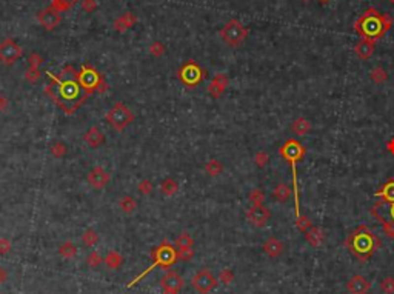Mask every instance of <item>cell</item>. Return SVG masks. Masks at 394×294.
I'll return each mask as SVG.
<instances>
[{
    "label": "cell",
    "instance_id": "8d00e7d4",
    "mask_svg": "<svg viewBox=\"0 0 394 294\" xmlns=\"http://www.w3.org/2000/svg\"><path fill=\"white\" fill-rule=\"evenodd\" d=\"M266 162H268V156H266L265 152H259V154L256 156V163L259 165V167H265Z\"/></svg>",
    "mask_w": 394,
    "mask_h": 294
},
{
    "label": "cell",
    "instance_id": "83f0119b",
    "mask_svg": "<svg viewBox=\"0 0 394 294\" xmlns=\"http://www.w3.org/2000/svg\"><path fill=\"white\" fill-rule=\"evenodd\" d=\"M51 6H54L57 11H67V9H70L72 5H75L79 2V0H51Z\"/></svg>",
    "mask_w": 394,
    "mask_h": 294
},
{
    "label": "cell",
    "instance_id": "2e32d148",
    "mask_svg": "<svg viewBox=\"0 0 394 294\" xmlns=\"http://www.w3.org/2000/svg\"><path fill=\"white\" fill-rule=\"evenodd\" d=\"M370 288H371V284L360 274L353 276L347 282V290L351 294H366L368 291H370Z\"/></svg>",
    "mask_w": 394,
    "mask_h": 294
},
{
    "label": "cell",
    "instance_id": "4dcf8cb0",
    "mask_svg": "<svg viewBox=\"0 0 394 294\" xmlns=\"http://www.w3.org/2000/svg\"><path fill=\"white\" fill-rule=\"evenodd\" d=\"M263 199H265V196H263L262 189H254L252 193L250 194V200L252 202V205H262Z\"/></svg>",
    "mask_w": 394,
    "mask_h": 294
},
{
    "label": "cell",
    "instance_id": "6da1fadb",
    "mask_svg": "<svg viewBox=\"0 0 394 294\" xmlns=\"http://www.w3.org/2000/svg\"><path fill=\"white\" fill-rule=\"evenodd\" d=\"M49 77L51 83L46 86V93L67 114H74L90 96L80 85L79 73L71 65L65 67L57 75L49 74Z\"/></svg>",
    "mask_w": 394,
    "mask_h": 294
},
{
    "label": "cell",
    "instance_id": "e0dca14e",
    "mask_svg": "<svg viewBox=\"0 0 394 294\" xmlns=\"http://www.w3.org/2000/svg\"><path fill=\"white\" fill-rule=\"evenodd\" d=\"M176 262V251L167 244L157 248L156 251V262L154 265H162V266H170L171 263Z\"/></svg>",
    "mask_w": 394,
    "mask_h": 294
},
{
    "label": "cell",
    "instance_id": "5b68a950",
    "mask_svg": "<svg viewBox=\"0 0 394 294\" xmlns=\"http://www.w3.org/2000/svg\"><path fill=\"white\" fill-rule=\"evenodd\" d=\"M219 34H220L222 40L226 45H230V46H240V45L245 42L247 37H248V30L244 27L242 23H240V20L231 19V20H228L223 25V28L220 30Z\"/></svg>",
    "mask_w": 394,
    "mask_h": 294
},
{
    "label": "cell",
    "instance_id": "7c38bea8",
    "mask_svg": "<svg viewBox=\"0 0 394 294\" xmlns=\"http://www.w3.org/2000/svg\"><path fill=\"white\" fill-rule=\"evenodd\" d=\"M279 152H281V156L287 162H291V160L299 162L305 156V148L300 142H297L296 139H289L282 145V148L279 149Z\"/></svg>",
    "mask_w": 394,
    "mask_h": 294
},
{
    "label": "cell",
    "instance_id": "f1b7e54d",
    "mask_svg": "<svg viewBox=\"0 0 394 294\" xmlns=\"http://www.w3.org/2000/svg\"><path fill=\"white\" fill-rule=\"evenodd\" d=\"M379 288H380V291H384L385 294H394V277H391V276L385 277L382 282H380Z\"/></svg>",
    "mask_w": 394,
    "mask_h": 294
},
{
    "label": "cell",
    "instance_id": "d6a6232c",
    "mask_svg": "<svg viewBox=\"0 0 394 294\" xmlns=\"http://www.w3.org/2000/svg\"><path fill=\"white\" fill-rule=\"evenodd\" d=\"M120 207H122V210H123L125 213H131V211L136 208V203H134V200L130 199V197H123V200L120 202Z\"/></svg>",
    "mask_w": 394,
    "mask_h": 294
},
{
    "label": "cell",
    "instance_id": "ee69618b",
    "mask_svg": "<svg viewBox=\"0 0 394 294\" xmlns=\"http://www.w3.org/2000/svg\"><path fill=\"white\" fill-rule=\"evenodd\" d=\"M321 2H328V0H321Z\"/></svg>",
    "mask_w": 394,
    "mask_h": 294
},
{
    "label": "cell",
    "instance_id": "836d02e7",
    "mask_svg": "<svg viewBox=\"0 0 394 294\" xmlns=\"http://www.w3.org/2000/svg\"><path fill=\"white\" fill-rule=\"evenodd\" d=\"M162 189H163V193H167V194H173L174 191L177 189V185L173 182V181H165L162 184Z\"/></svg>",
    "mask_w": 394,
    "mask_h": 294
},
{
    "label": "cell",
    "instance_id": "277c9868",
    "mask_svg": "<svg viewBox=\"0 0 394 294\" xmlns=\"http://www.w3.org/2000/svg\"><path fill=\"white\" fill-rule=\"evenodd\" d=\"M345 247L351 251L356 259L363 263L373 257L376 250L380 247V240L371 229H368L365 225H360L347 237Z\"/></svg>",
    "mask_w": 394,
    "mask_h": 294
},
{
    "label": "cell",
    "instance_id": "b9f144b4",
    "mask_svg": "<svg viewBox=\"0 0 394 294\" xmlns=\"http://www.w3.org/2000/svg\"><path fill=\"white\" fill-rule=\"evenodd\" d=\"M387 148H388V151H390V152H393V154H394V139H393V140H390L388 145H387Z\"/></svg>",
    "mask_w": 394,
    "mask_h": 294
},
{
    "label": "cell",
    "instance_id": "d590c367",
    "mask_svg": "<svg viewBox=\"0 0 394 294\" xmlns=\"http://www.w3.org/2000/svg\"><path fill=\"white\" fill-rule=\"evenodd\" d=\"M163 51H165V48H163V45L159 43V42H154V43L151 45V53H152V54L160 56V54H163Z\"/></svg>",
    "mask_w": 394,
    "mask_h": 294
},
{
    "label": "cell",
    "instance_id": "3957f363",
    "mask_svg": "<svg viewBox=\"0 0 394 294\" xmlns=\"http://www.w3.org/2000/svg\"><path fill=\"white\" fill-rule=\"evenodd\" d=\"M379 200L370 210L374 219L380 223L385 234L394 239V179L390 181L377 191Z\"/></svg>",
    "mask_w": 394,
    "mask_h": 294
},
{
    "label": "cell",
    "instance_id": "603a6c76",
    "mask_svg": "<svg viewBox=\"0 0 394 294\" xmlns=\"http://www.w3.org/2000/svg\"><path fill=\"white\" fill-rule=\"evenodd\" d=\"M291 131H293L296 136H305L311 131V123L305 117H299L291 123Z\"/></svg>",
    "mask_w": 394,
    "mask_h": 294
},
{
    "label": "cell",
    "instance_id": "52a82bcc",
    "mask_svg": "<svg viewBox=\"0 0 394 294\" xmlns=\"http://www.w3.org/2000/svg\"><path fill=\"white\" fill-rule=\"evenodd\" d=\"M79 80H80V85L83 86V89L88 93V94H91L94 91H97V89H104V79H102V75L99 74L97 70H94L93 67L90 65H83L80 73H79Z\"/></svg>",
    "mask_w": 394,
    "mask_h": 294
},
{
    "label": "cell",
    "instance_id": "bcb514c9",
    "mask_svg": "<svg viewBox=\"0 0 394 294\" xmlns=\"http://www.w3.org/2000/svg\"><path fill=\"white\" fill-rule=\"evenodd\" d=\"M366 294H368V293H366Z\"/></svg>",
    "mask_w": 394,
    "mask_h": 294
},
{
    "label": "cell",
    "instance_id": "7402d4cb",
    "mask_svg": "<svg viewBox=\"0 0 394 294\" xmlns=\"http://www.w3.org/2000/svg\"><path fill=\"white\" fill-rule=\"evenodd\" d=\"M228 85V79H226V75L225 74H217L215 77L213 79L211 82V88H210V91L214 97H217L219 94H222L225 91V88Z\"/></svg>",
    "mask_w": 394,
    "mask_h": 294
},
{
    "label": "cell",
    "instance_id": "f35d334b",
    "mask_svg": "<svg viewBox=\"0 0 394 294\" xmlns=\"http://www.w3.org/2000/svg\"><path fill=\"white\" fill-rule=\"evenodd\" d=\"M88 259H90V260H88V262H90V265H97V263L100 262V259H99V256H97L96 253L90 254V257H88Z\"/></svg>",
    "mask_w": 394,
    "mask_h": 294
},
{
    "label": "cell",
    "instance_id": "9a60e30c",
    "mask_svg": "<svg viewBox=\"0 0 394 294\" xmlns=\"http://www.w3.org/2000/svg\"><path fill=\"white\" fill-rule=\"evenodd\" d=\"M108 182H109V174L105 171V168H102V167H94L90 171V174H88V184L96 189L107 186Z\"/></svg>",
    "mask_w": 394,
    "mask_h": 294
},
{
    "label": "cell",
    "instance_id": "ba28073f",
    "mask_svg": "<svg viewBox=\"0 0 394 294\" xmlns=\"http://www.w3.org/2000/svg\"><path fill=\"white\" fill-rule=\"evenodd\" d=\"M177 75H179L180 80H182L185 85H188V86H194V85H197V83L202 80L203 73H202L200 67L197 65L196 62L189 60V62L185 63V65H182V68L179 70Z\"/></svg>",
    "mask_w": 394,
    "mask_h": 294
},
{
    "label": "cell",
    "instance_id": "e575fe53",
    "mask_svg": "<svg viewBox=\"0 0 394 294\" xmlns=\"http://www.w3.org/2000/svg\"><path fill=\"white\" fill-rule=\"evenodd\" d=\"M116 259H120V256H119L117 253H111V254L108 256V257L105 259V262H107L111 268H116V266L119 265V263H116Z\"/></svg>",
    "mask_w": 394,
    "mask_h": 294
},
{
    "label": "cell",
    "instance_id": "d6986e66",
    "mask_svg": "<svg viewBox=\"0 0 394 294\" xmlns=\"http://www.w3.org/2000/svg\"><path fill=\"white\" fill-rule=\"evenodd\" d=\"M176 244H177V247H179V254L183 260H188L189 257H193V239L189 237L186 233L180 234Z\"/></svg>",
    "mask_w": 394,
    "mask_h": 294
},
{
    "label": "cell",
    "instance_id": "7a4b0ae2",
    "mask_svg": "<svg viewBox=\"0 0 394 294\" xmlns=\"http://www.w3.org/2000/svg\"><path fill=\"white\" fill-rule=\"evenodd\" d=\"M393 19L388 14H382L376 8L366 9L363 14L354 22V31L362 39L379 40L391 30Z\"/></svg>",
    "mask_w": 394,
    "mask_h": 294
},
{
    "label": "cell",
    "instance_id": "484cf974",
    "mask_svg": "<svg viewBox=\"0 0 394 294\" xmlns=\"http://www.w3.org/2000/svg\"><path fill=\"white\" fill-rule=\"evenodd\" d=\"M274 197L279 202H287L291 197V189L285 184H279L274 189Z\"/></svg>",
    "mask_w": 394,
    "mask_h": 294
},
{
    "label": "cell",
    "instance_id": "4fadbf2b",
    "mask_svg": "<svg viewBox=\"0 0 394 294\" xmlns=\"http://www.w3.org/2000/svg\"><path fill=\"white\" fill-rule=\"evenodd\" d=\"M160 284H162L163 294H179V291L185 285L183 277L180 274L174 273V271H170V273L165 274L162 277V282Z\"/></svg>",
    "mask_w": 394,
    "mask_h": 294
},
{
    "label": "cell",
    "instance_id": "ab89813d",
    "mask_svg": "<svg viewBox=\"0 0 394 294\" xmlns=\"http://www.w3.org/2000/svg\"><path fill=\"white\" fill-rule=\"evenodd\" d=\"M231 277H233V274H231L230 271H228V270H225V271L222 273V279H223V282H225V284H228V282H230V280H231Z\"/></svg>",
    "mask_w": 394,
    "mask_h": 294
},
{
    "label": "cell",
    "instance_id": "44dd1931",
    "mask_svg": "<svg viewBox=\"0 0 394 294\" xmlns=\"http://www.w3.org/2000/svg\"><path fill=\"white\" fill-rule=\"evenodd\" d=\"M305 239H307V242L311 247L317 248V247H321L323 242V233H322V229L311 226L308 231L305 233Z\"/></svg>",
    "mask_w": 394,
    "mask_h": 294
},
{
    "label": "cell",
    "instance_id": "7bdbcfd3",
    "mask_svg": "<svg viewBox=\"0 0 394 294\" xmlns=\"http://www.w3.org/2000/svg\"><path fill=\"white\" fill-rule=\"evenodd\" d=\"M388 2H390V3H394V0H388Z\"/></svg>",
    "mask_w": 394,
    "mask_h": 294
},
{
    "label": "cell",
    "instance_id": "f546056e",
    "mask_svg": "<svg viewBox=\"0 0 394 294\" xmlns=\"http://www.w3.org/2000/svg\"><path fill=\"white\" fill-rule=\"evenodd\" d=\"M296 225H297V228L300 229V231H303V233H307L308 229L311 228V222H310V219L308 217H305V216H297V219H296Z\"/></svg>",
    "mask_w": 394,
    "mask_h": 294
},
{
    "label": "cell",
    "instance_id": "60d3db41",
    "mask_svg": "<svg viewBox=\"0 0 394 294\" xmlns=\"http://www.w3.org/2000/svg\"><path fill=\"white\" fill-rule=\"evenodd\" d=\"M5 279H6V271L3 270L2 266H0V285L5 282Z\"/></svg>",
    "mask_w": 394,
    "mask_h": 294
},
{
    "label": "cell",
    "instance_id": "8992f818",
    "mask_svg": "<svg viewBox=\"0 0 394 294\" xmlns=\"http://www.w3.org/2000/svg\"><path fill=\"white\" fill-rule=\"evenodd\" d=\"M107 122L117 131H123L126 126L134 122L133 111L123 105L122 102H117L111 107V110L107 112Z\"/></svg>",
    "mask_w": 394,
    "mask_h": 294
},
{
    "label": "cell",
    "instance_id": "4316f807",
    "mask_svg": "<svg viewBox=\"0 0 394 294\" xmlns=\"http://www.w3.org/2000/svg\"><path fill=\"white\" fill-rule=\"evenodd\" d=\"M370 77H371V80H373L374 83L380 85V83H384V82L388 79V74H387V71H385L384 68L377 67V68H374V70L371 71Z\"/></svg>",
    "mask_w": 394,
    "mask_h": 294
},
{
    "label": "cell",
    "instance_id": "1f68e13d",
    "mask_svg": "<svg viewBox=\"0 0 394 294\" xmlns=\"http://www.w3.org/2000/svg\"><path fill=\"white\" fill-rule=\"evenodd\" d=\"M207 171L211 174V176H215V174H219L222 171V165L217 162V160H211L208 165H207Z\"/></svg>",
    "mask_w": 394,
    "mask_h": 294
},
{
    "label": "cell",
    "instance_id": "30bf717a",
    "mask_svg": "<svg viewBox=\"0 0 394 294\" xmlns=\"http://www.w3.org/2000/svg\"><path fill=\"white\" fill-rule=\"evenodd\" d=\"M215 285H217V280L210 270H200L193 279V287L199 294H208L215 288Z\"/></svg>",
    "mask_w": 394,
    "mask_h": 294
},
{
    "label": "cell",
    "instance_id": "ac0fdd59",
    "mask_svg": "<svg viewBox=\"0 0 394 294\" xmlns=\"http://www.w3.org/2000/svg\"><path fill=\"white\" fill-rule=\"evenodd\" d=\"M374 48H376V42L370 40V39H360L359 43L356 45L354 53L359 59L362 60H368L373 54H374Z\"/></svg>",
    "mask_w": 394,
    "mask_h": 294
},
{
    "label": "cell",
    "instance_id": "8fae6325",
    "mask_svg": "<svg viewBox=\"0 0 394 294\" xmlns=\"http://www.w3.org/2000/svg\"><path fill=\"white\" fill-rule=\"evenodd\" d=\"M37 20H39V23L42 25L45 30L53 31L60 25L62 16H60V11H57L54 6H48V8L42 9L39 14H37Z\"/></svg>",
    "mask_w": 394,
    "mask_h": 294
},
{
    "label": "cell",
    "instance_id": "f6af8a7d",
    "mask_svg": "<svg viewBox=\"0 0 394 294\" xmlns=\"http://www.w3.org/2000/svg\"><path fill=\"white\" fill-rule=\"evenodd\" d=\"M302 2H308V0H302Z\"/></svg>",
    "mask_w": 394,
    "mask_h": 294
},
{
    "label": "cell",
    "instance_id": "74e56055",
    "mask_svg": "<svg viewBox=\"0 0 394 294\" xmlns=\"http://www.w3.org/2000/svg\"><path fill=\"white\" fill-rule=\"evenodd\" d=\"M83 8L86 11H93L96 8V2H94V0H85V2H83Z\"/></svg>",
    "mask_w": 394,
    "mask_h": 294
},
{
    "label": "cell",
    "instance_id": "cb8c5ba5",
    "mask_svg": "<svg viewBox=\"0 0 394 294\" xmlns=\"http://www.w3.org/2000/svg\"><path fill=\"white\" fill-rule=\"evenodd\" d=\"M85 142L90 145V147H93V148H96V147H99L102 142H104V136H102V133L97 130L96 126H93V128H90V130H88V133L85 134Z\"/></svg>",
    "mask_w": 394,
    "mask_h": 294
},
{
    "label": "cell",
    "instance_id": "9c48e42d",
    "mask_svg": "<svg viewBox=\"0 0 394 294\" xmlns=\"http://www.w3.org/2000/svg\"><path fill=\"white\" fill-rule=\"evenodd\" d=\"M22 57V46L12 39H5L0 42V60L6 65H12Z\"/></svg>",
    "mask_w": 394,
    "mask_h": 294
},
{
    "label": "cell",
    "instance_id": "ffe728a7",
    "mask_svg": "<svg viewBox=\"0 0 394 294\" xmlns=\"http://www.w3.org/2000/svg\"><path fill=\"white\" fill-rule=\"evenodd\" d=\"M263 251L270 256V257H279L284 253V244L276 237H270L263 244Z\"/></svg>",
    "mask_w": 394,
    "mask_h": 294
},
{
    "label": "cell",
    "instance_id": "d4e9b609",
    "mask_svg": "<svg viewBox=\"0 0 394 294\" xmlns=\"http://www.w3.org/2000/svg\"><path fill=\"white\" fill-rule=\"evenodd\" d=\"M134 23H136V17L131 14V12H125L122 17H119L116 22H114V28H116L117 31H125L126 28H131Z\"/></svg>",
    "mask_w": 394,
    "mask_h": 294
},
{
    "label": "cell",
    "instance_id": "5bb4252c",
    "mask_svg": "<svg viewBox=\"0 0 394 294\" xmlns=\"http://www.w3.org/2000/svg\"><path fill=\"white\" fill-rule=\"evenodd\" d=\"M247 219L254 226H259V228L265 226L270 219V211L266 210L263 205H252V208L248 210V213H247Z\"/></svg>",
    "mask_w": 394,
    "mask_h": 294
}]
</instances>
